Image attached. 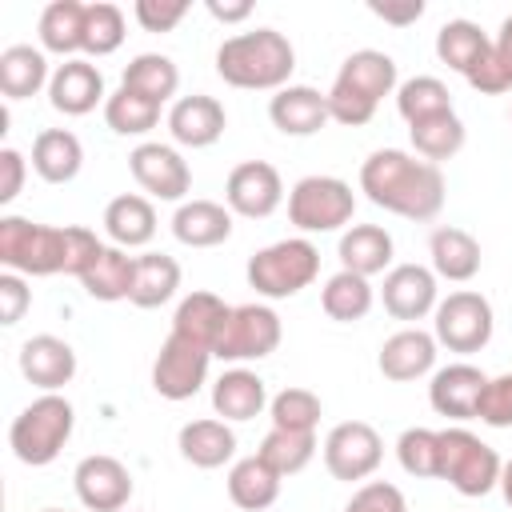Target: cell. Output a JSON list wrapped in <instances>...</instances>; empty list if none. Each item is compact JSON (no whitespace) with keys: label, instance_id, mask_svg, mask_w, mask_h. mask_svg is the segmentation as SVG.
<instances>
[{"label":"cell","instance_id":"cell-1","mask_svg":"<svg viewBox=\"0 0 512 512\" xmlns=\"http://www.w3.org/2000/svg\"><path fill=\"white\" fill-rule=\"evenodd\" d=\"M360 192L404 220H436L444 208V172L440 164L420 160L404 148H376L360 164Z\"/></svg>","mask_w":512,"mask_h":512},{"label":"cell","instance_id":"cell-2","mask_svg":"<svg viewBox=\"0 0 512 512\" xmlns=\"http://www.w3.org/2000/svg\"><path fill=\"white\" fill-rule=\"evenodd\" d=\"M296 72V48L276 28L236 32L216 48V76L248 92H280Z\"/></svg>","mask_w":512,"mask_h":512},{"label":"cell","instance_id":"cell-3","mask_svg":"<svg viewBox=\"0 0 512 512\" xmlns=\"http://www.w3.org/2000/svg\"><path fill=\"white\" fill-rule=\"evenodd\" d=\"M400 84H396V60L380 48H360L352 52L332 88H328V112L336 124H348V128H360L376 116L380 100L392 96Z\"/></svg>","mask_w":512,"mask_h":512},{"label":"cell","instance_id":"cell-4","mask_svg":"<svg viewBox=\"0 0 512 512\" xmlns=\"http://www.w3.org/2000/svg\"><path fill=\"white\" fill-rule=\"evenodd\" d=\"M72 428H76L72 400H64L60 392H44L28 408H20V416L12 420L8 448H12V456L20 464L44 468L64 452V444L72 440Z\"/></svg>","mask_w":512,"mask_h":512},{"label":"cell","instance_id":"cell-5","mask_svg":"<svg viewBox=\"0 0 512 512\" xmlns=\"http://www.w3.org/2000/svg\"><path fill=\"white\" fill-rule=\"evenodd\" d=\"M244 276H248V288H256V296L288 300L320 276V252L308 236H288V240H276L252 252Z\"/></svg>","mask_w":512,"mask_h":512},{"label":"cell","instance_id":"cell-6","mask_svg":"<svg viewBox=\"0 0 512 512\" xmlns=\"http://www.w3.org/2000/svg\"><path fill=\"white\" fill-rule=\"evenodd\" d=\"M0 264L20 276H56L68 264V232L24 216H0Z\"/></svg>","mask_w":512,"mask_h":512},{"label":"cell","instance_id":"cell-7","mask_svg":"<svg viewBox=\"0 0 512 512\" xmlns=\"http://www.w3.org/2000/svg\"><path fill=\"white\" fill-rule=\"evenodd\" d=\"M504 460L492 444H484L468 428H440V472L436 480H448L460 496H488L500 484Z\"/></svg>","mask_w":512,"mask_h":512},{"label":"cell","instance_id":"cell-8","mask_svg":"<svg viewBox=\"0 0 512 512\" xmlns=\"http://www.w3.org/2000/svg\"><path fill=\"white\" fill-rule=\"evenodd\" d=\"M356 212V192L340 176H304L288 192V220L312 236V232H336L352 224Z\"/></svg>","mask_w":512,"mask_h":512},{"label":"cell","instance_id":"cell-9","mask_svg":"<svg viewBox=\"0 0 512 512\" xmlns=\"http://www.w3.org/2000/svg\"><path fill=\"white\" fill-rule=\"evenodd\" d=\"M492 328H496L492 304H488V296H480L472 288L448 292L436 304V312H432V336H436V344L448 348V352H460V356L480 352L492 340Z\"/></svg>","mask_w":512,"mask_h":512},{"label":"cell","instance_id":"cell-10","mask_svg":"<svg viewBox=\"0 0 512 512\" xmlns=\"http://www.w3.org/2000/svg\"><path fill=\"white\" fill-rule=\"evenodd\" d=\"M280 336H284V324L268 304H256V300L252 304H232V316H228L212 356L228 360V364L264 360L280 348Z\"/></svg>","mask_w":512,"mask_h":512},{"label":"cell","instance_id":"cell-11","mask_svg":"<svg viewBox=\"0 0 512 512\" xmlns=\"http://www.w3.org/2000/svg\"><path fill=\"white\" fill-rule=\"evenodd\" d=\"M320 452H324V468L332 472V480L352 484V480H368L380 468L384 440L368 420H340L328 428Z\"/></svg>","mask_w":512,"mask_h":512},{"label":"cell","instance_id":"cell-12","mask_svg":"<svg viewBox=\"0 0 512 512\" xmlns=\"http://www.w3.org/2000/svg\"><path fill=\"white\" fill-rule=\"evenodd\" d=\"M208 364H212V348L168 332V340L160 344V352L152 360V388H156V396H164V400H192L208 384Z\"/></svg>","mask_w":512,"mask_h":512},{"label":"cell","instance_id":"cell-13","mask_svg":"<svg viewBox=\"0 0 512 512\" xmlns=\"http://www.w3.org/2000/svg\"><path fill=\"white\" fill-rule=\"evenodd\" d=\"M128 172L132 180L152 196V200H176L184 204L188 188H192V168L188 160L172 148V144H160V140H144L128 152Z\"/></svg>","mask_w":512,"mask_h":512},{"label":"cell","instance_id":"cell-14","mask_svg":"<svg viewBox=\"0 0 512 512\" xmlns=\"http://www.w3.org/2000/svg\"><path fill=\"white\" fill-rule=\"evenodd\" d=\"M224 204L232 216L264 220L284 204V180L268 160H240L224 180Z\"/></svg>","mask_w":512,"mask_h":512},{"label":"cell","instance_id":"cell-15","mask_svg":"<svg viewBox=\"0 0 512 512\" xmlns=\"http://www.w3.org/2000/svg\"><path fill=\"white\" fill-rule=\"evenodd\" d=\"M72 488L88 512H124L132 500V472L116 456L96 452V456H84L76 464Z\"/></svg>","mask_w":512,"mask_h":512},{"label":"cell","instance_id":"cell-16","mask_svg":"<svg viewBox=\"0 0 512 512\" xmlns=\"http://www.w3.org/2000/svg\"><path fill=\"white\" fill-rule=\"evenodd\" d=\"M380 300H384V312L392 320H424L428 312H436V272L424 268V264H392L384 272V284H380Z\"/></svg>","mask_w":512,"mask_h":512},{"label":"cell","instance_id":"cell-17","mask_svg":"<svg viewBox=\"0 0 512 512\" xmlns=\"http://www.w3.org/2000/svg\"><path fill=\"white\" fill-rule=\"evenodd\" d=\"M168 132L180 148H212L224 128H228V112L216 96H204V92H192V96H180L172 100L168 108Z\"/></svg>","mask_w":512,"mask_h":512},{"label":"cell","instance_id":"cell-18","mask_svg":"<svg viewBox=\"0 0 512 512\" xmlns=\"http://www.w3.org/2000/svg\"><path fill=\"white\" fill-rule=\"evenodd\" d=\"M484 384H488V376H484L476 364H468V360L444 364V368L432 372L428 404H432L440 416H448V420H476Z\"/></svg>","mask_w":512,"mask_h":512},{"label":"cell","instance_id":"cell-19","mask_svg":"<svg viewBox=\"0 0 512 512\" xmlns=\"http://www.w3.org/2000/svg\"><path fill=\"white\" fill-rule=\"evenodd\" d=\"M104 72L92 60H64L56 64L52 80H48V104L64 116H88L96 104H104Z\"/></svg>","mask_w":512,"mask_h":512},{"label":"cell","instance_id":"cell-20","mask_svg":"<svg viewBox=\"0 0 512 512\" xmlns=\"http://www.w3.org/2000/svg\"><path fill=\"white\" fill-rule=\"evenodd\" d=\"M268 120L276 132L284 136H316L332 112H328V92L312 88V84H288L280 92H272L268 100Z\"/></svg>","mask_w":512,"mask_h":512},{"label":"cell","instance_id":"cell-21","mask_svg":"<svg viewBox=\"0 0 512 512\" xmlns=\"http://www.w3.org/2000/svg\"><path fill=\"white\" fill-rule=\"evenodd\" d=\"M20 372L28 384H36L40 392H60L64 384H72L76 376V348L52 332L28 336L20 344Z\"/></svg>","mask_w":512,"mask_h":512},{"label":"cell","instance_id":"cell-22","mask_svg":"<svg viewBox=\"0 0 512 512\" xmlns=\"http://www.w3.org/2000/svg\"><path fill=\"white\" fill-rule=\"evenodd\" d=\"M436 336L424 332V328H400L392 332L384 344H380V356H376V368L384 380H396V384H408V380H420L436 368Z\"/></svg>","mask_w":512,"mask_h":512},{"label":"cell","instance_id":"cell-23","mask_svg":"<svg viewBox=\"0 0 512 512\" xmlns=\"http://www.w3.org/2000/svg\"><path fill=\"white\" fill-rule=\"evenodd\" d=\"M428 256H432V272L440 280H452V284H468L484 264L480 240L456 224H440L428 236Z\"/></svg>","mask_w":512,"mask_h":512},{"label":"cell","instance_id":"cell-24","mask_svg":"<svg viewBox=\"0 0 512 512\" xmlns=\"http://www.w3.org/2000/svg\"><path fill=\"white\" fill-rule=\"evenodd\" d=\"M268 408V384L252 372V368H228V372H220L216 376V384H212V412L220 416V420H256L260 412Z\"/></svg>","mask_w":512,"mask_h":512},{"label":"cell","instance_id":"cell-25","mask_svg":"<svg viewBox=\"0 0 512 512\" xmlns=\"http://www.w3.org/2000/svg\"><path fill=\"white\" fill-rule=\"evenodd\" d=\"M176 448L192 468H224L236 456V432L220 416H200L180 428Z\"/></svg>","mask_w":512,"mask_h":512},{"label":"cell","instance_id":"cell-26","mask_svg":"<svg viewBox=\"0 0 512 512\" xmlns=\"http://www.w3.org/2000/svg\"><path fill=\"white\" fill-rule=\"evenodd\" d=\"M172 236L184 248H216L232 236V212L216 200H184L172 212Z\"/></svg>","mask_w":512,"mask_h":512},{"label":"cell","instance_id":"cell-27","mask_svg":"<svg viewBox=\"0 0 512 512\" xmlns=\"http://www.w3.org/2000/svg\"><path fill=\"white\" fill-rule=\"evenodd\" d=\"M392 252H396L392 232L380 224H348V232L340 236V248H336L340 268L368 276V280L392 268Z\"/></svg>","mask_w":512,"mask_h":512},{"label":"cell","instance_id":"cell-28","mask_svg":"<svg viewBox=\"0 0 512 512\" xmlns=\"http://www.w3.org/2000/svg\"><path fill=\"white\" fill-rule=\"evenodd\" d=\"M32 168L44 184H68L84 168V144L68 128H44L32 140Z\"/></svg>","mask_w":512,"mask_h":512},{"label":"cell","instance_id":"cell-29","mask_svg":"<svg viewBox=\"0 0 512 512\" xmlns=\"http://www.w3.org/2000/svg\"><path fill=\"white\" fill-rule=\"evenodd\" d=\"M488 52H492V36L476 20L456 16V20L440 24V32H436V56H440V64H448L464 80L488 60Z\"/></svg>","mask_w":512,"mask_h":512},{"label":"cell","instance_id":"cell-30","mask_svg":"<svg viewBox=\"0 0 512 512\" xmlns=\"http://www.w3.org/2000/svg\"><path fill=\"white\" fill-rule=\"evenodd\" d=\"M104 232L124 252L152 244V236H156V208H152V200L136 196V192L112 196L108 208H104Z\"/></svg>","mask_w":512,"mask_h":512},{"label":"cell","instance_id":"cell-31","mask_svg":"<svg viewBox=\"0 0 512 512\" xmlns=\"http://www.w3.org/2000/svg\"><path fill=\"white\" fill-rule=\"evenodd\" d=\"M228 316H232V304H224L216 292H188L172 312V332L204 348H216Z\"/></svg>","mask_w":512,"mask_h":512},{"label":"cell","instance_id":"cell-32","mask_svg":"<svg viewBox=\"0 0 512 512\" xmlns=\"http://www.w3.org/2000/svg\"><path fill=\"white\" fill-rule=\"evenodd\" d=\"M132 276H136V256H128L124 248L116 244H104L100 256L84 268L80 284L92 300L100 304H116V300H128L132 296Z\"/></svg>","mask_w":512,"mask_h":512},{"label":"cell","instance_id":"cell-33","mask_svg":"<svg viewBox=\"0 0 512 512\" xmlns=\"http://www.w3.org/2000/svg\"><path fill=\"white\" fill-rule=\"evenodd\" d=\"M280 472H272L260 456H244V460H232L228 468V500L244 512H264L280 500Z\"/></svg>","mask_w":512,"mask_h":512},{"label":"cell","instance_id":"cell-34","mask_svg":"<svg viewBox=\"0 0 512 512\" xmlns=\"http://www.w3.org/2000/svg\"><path fill=\"white\" fill-rule=\"evenodd\" d=\"M84 8L88 4L80 0H52L36 20L40 48L64 60H76V52H84Z\"/></svg>","mask_w":512,"mask_h":512},{"label":"cell","instance_id":"cell-35","mask_svg":"<svg viewBox=\"0 0 512 512\" xmlns=\"http://www.w3.org/2000/svg\"><path fill=\"white\" fill-rule=\"evenodd\" d=\"M52 72H48V56L44 48L32 44H12L0 52V92L4 100H28L40 88H48Z\"/></svg>","mask_w":512,"mask_h":512},{"label":"cell","instance_id":"cell-36","mask_svg":"<svg viewBox=\"0 0 512 512\" xmlns=\"http://www.w3.org/2000/svg\"><path fill=\"white\" fill-rule=\"evenodd\" d=\"M372 304H376L372 280H368V276H356V272H348V268L332 272V276L324 280V288H320V308H324V316L336 320V324H356V320H364V316L372 312Z\"/></svg>","mask_w":512,"mask_h":512},{"label":"cell","instance_id":"cell-37","mask_svg":"<svg viewBox=\"0 0 512 512\" xmlns=\"http://www.w3.org/2000/svg\"><path fill=\"white\" fill-rule=\"evenodd\" d=\"M408 140H412V148H416L420 160L440 164V160H452L464 148L468 128H464V120L452 108V112H436V116H424V120L408 124Z\"/></svg>","mask_w":512,"mask_h":512},{"label":"cell","instance_id":"cell-38","mask_svg":"<svg viewBox=\"0 0 512 512\" xmlns=\"http://www.w3.org/2000/svg\"><path fill=\"white\" fill-rule=\"evenodd\" d=\"M180 288V264L168 252H144L136 256V276H132V304L136 308H160L176 296Z\"/></svg>","mask_w":512,"mask_h":512},{"label":"cell","instance_id":"cell-39","mask_svg":"<svg viewBox=\"0 0 512 512\" xmlns=\"http://www.w3.org/2000/svg\"><path fill=\"white\" fill-rule=\"evenodd\" d=\"M120 88H132V92H140V96L164 104V100H172L176 88H180V68H176V60L164 56V52H140V56L128 60V68H124V76H120Z\"/></svg>","mask_w":512,"mask_h":512},{"label":"cell","instance_id":"cell-40","mask_svg":"<svg viewBox=\"0 0 512 512\" xmlns=\"http://www.w3.org/2000/svg\"><path fill=\"white\" fill-rule=\"evenodd\" d=\"M160 108L164 104H156V100H148V96H140L132 88H116L104 100V124L116 136H144V132H152L160 124Z\"/></svg>","mask_w":512,"mask_h":512},{"label":"cell","instance_id":"cell-41","mask_svg":"<svg viewBox=\"0 0 512 512\" xmlns=\"http://www.w3.org/2000/svg\"><path fill=\"white\" fill-rule=\"evenodd\" d=\"M256 456L280 472V476H296L312 464L316 456V432H288V428H268V436L260 440Z\"/></svg>","mask_w":512,"mask_h":512},{"label":"cell","instance_id":"cell-42","mask_svg":"<svg viewBox=\"0 0 512 512\" xmlns=\"http://www.w3.org/2000/svg\"><path fill=\"white\" fill-rule=\"evenodd\" d=\"M268 416H272V428H288V432H316L320 416H324V404L312 388H280L272 400H268Z\"/></svg>","mask_w":512,"mask_h":512},{"label":"cell","instance_id":"cell-43","mask_svg":"<svg viewBox=\"0 0 512 512\" xmlns=\"http://www.w3.org/2000/svg\"><path fill=\"white\" fill-rule=\"evenodd\" d=\"M396 112L408 124H416L424 116H436V112H452V92L436 76H412L396 88Z\"/></svg>","mask_w":512,"mask_h":512},{"label":"cell","instance_id":"cell-44","mask_svg":"<svg viewBox=\"0 0 512 512\" xmlns=\"http://www.w3.org/2000/svg\"><path fill=\"white\" fill-rule=\"evenodd\" d=\"M124 12L108 0L84 8V56H112L124 44Z\"/></svg>","mask_w":512,"mask_h":512},{"label":"cell","instance_id":"cell-45","mask_svg":"<svg viewBox=\"0 0 512 512\" xmlns=\"http://www.w3.org/2000/svg\"><path fill=\"white\" fill-rule=\"evenodd\" d=\"M396 460L416 480H436L440 472V432L432 428H404L396 440Z\"/></svg>","mask_w":512,"mask_h":512},{"label":"cell","instance_id":"cell-46","mask_svg":"<svg viewBox=\"0 0 512 512\" xmlns=\"http://www.w3.org/2000/svg\"><path fill=\"white\" fill-rule=\"evenodd\" d=\"M476 420L488 424V428H512V372L488 376L480 408H476Z\"/></svg>","mask_w":512,"mask_h":512},{"label":"cell","instance_id":"cell-47","mask_svg":"<svg viewBox=\"0 0 512 512\" xmlns=\"http://www.w3.org/2000/svg\"><path fill=\"white\" fill-rule=\"evenodd\" d=\"M344 512H408V500L396 484L388 480H368L352 492V500L344 504Z\"/></svg>","mask_w":512,"mask_h":512},{"label":"cell","instance_id":"cell-48","mask_svg":"<svg viewBox=\"0 0 512 512\" xmlns=\"http://www.w3.org/2000/svg\"><path fill=\"white\" fill-rule=\"evenodd\" d=\"M132 16L144 32H172L188 16V0H136Z\"/></svg>","mask_w":512,"mask_h":512},{"label":"cell","instance_id":"cell-49","mask_svg":"<svg viewBox=\"0 0 512 512\" xmlns=\"http://www.w3.org/2000/svg\"><path fill=\"white\" fill-rule=\"evenodd\" d=\"M32 304V288L24 284L20 272H0V324H20Z\"/></svg>","mask_w":512,"mask_h":512},{"label":"cell","instance_id":"cell-50","mask_svg":"<svg viewBox=\"0 0 512 512\" xmlns=\"http://www.w3.org/2000/svg\"><path fill=\"white\" fill-rule=\"evenodd\" d=\"M24 176H28V160L24 152L16 148H0V204H12L24 188Z\"/></svg>","mask_w":512,"mask_h":512},{"label":"cell","instance_id":"cell-51","mask_svg":"<svg viewBox=\"0 0 512 512\" xmlns=\"http://www.w3.org/2000/svg\"><path fill=\"white\" fill-rule=\"evenodd\" d=\"M368 12H372V16H380L384 24L404 28V24H416V20L424 16V0H404V4H380V0H372V4H368Z\"/></svg>","mask_w":512,"mask_h":512},{"label":"cell","instance_id":"cell-52","mask_svg":"<svg viewBox=\"0 0 512 512\" xmlns=\"http://www.w3.org/2000/svg\"><path fill=\"white\" fill-rule=\"evenodd\" d=\"M204 8H208V16L220 20V24H240V20L252 16V0H208Z\"/></svg>","mask_w":512,"mask_h":512},{"label":"cell","instance_id":"cell-53","mask_svg":"<svg viewBox=\"0 0 512 512\" xmlns=\"http://www.w3.org/2000/svg\"><path fill=\"white\" fill-rule=\"evenodd\" d=\"M492 56H496V64H500V72H504V80L512 88V16L500 20V32L492 40Z\"/></svg>","mask_w":512,"mask_h":512},{"label":"cell","instance_id":"cell-54","mask_svg":"<svg viewBox=\"0 0 512 512\" xmlns=\"http://www.w3.org/2000/svg\"><path fill=\"white\" fill-rule=\"evenodd\" d=\"M500 496H504V504L512 508V460H504V468H500Z\"/></svg>","mask_w":512,"mask_h":512},{"label":"cell","instance_id":"cell-55","mask_svg":"<svg viewBox=\"0 0 512 512\" xmlns=\"http://www.w3.org/2000/svg\"><path fill=\"white\" fill-rule=\"evenodd\" d=\"M40 512H64V508H40Z\"/></svg>","mask_w":512,"mask_h":512},{"label":"cell","instance_id":"cell-56","mask_svg":"<svg viewBox=\"0 0 512 512\" xmlns=\"http://www.w3.org/2000/svg\"><path fill=\"white\" fill-rule=\"evenodd\" d=\"M508 120H512V116H508Z\"/></svg>","mask_w":512,"mask_h":512}]
</instances>
